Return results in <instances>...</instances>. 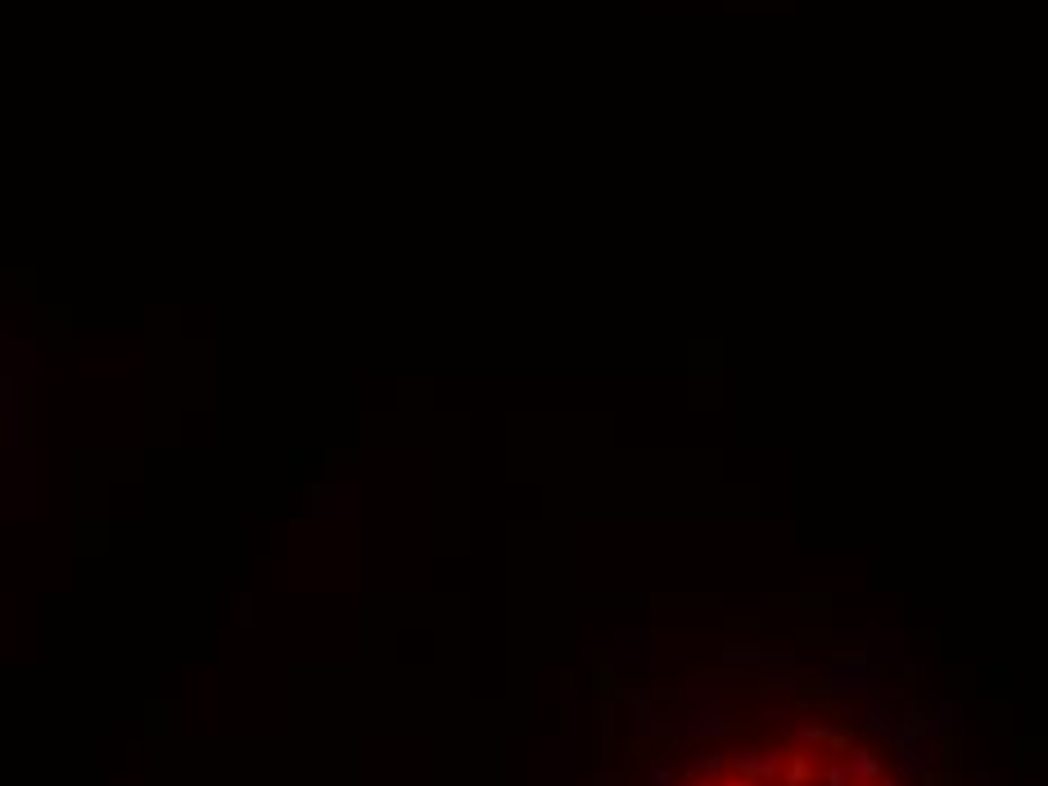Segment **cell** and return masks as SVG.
<instances>
[{"label": "cell", "instance_id": "cell-1", "mask_svg": "<svg viewBox=\"0 0 1048 786\" xmlns=\"http://www.w3.org/2000/svg\"><path fill=\"white\" fill-rule=\"evenodd\" d=\"M678 786H899V777L859 737L800 723L715 750Z\"/></svg>", "mask_w": 1048, "mask_h": 786}]
</instances>
